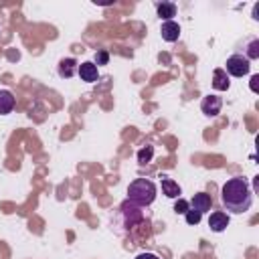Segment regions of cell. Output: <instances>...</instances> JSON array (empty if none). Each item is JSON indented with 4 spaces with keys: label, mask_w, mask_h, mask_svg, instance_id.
Returning <instances> with one entry per match:
<instances>
[{
    "label": "cell",
    "mask_w": 259,
    "mask_h": 259,
    "mask_svg": "<svg viewBox=\"0 0 259 259\" xmlns=\"http://www.w3.org/2000/svg\"><path fill=\"white\" fill-rule=\"evenodd\" d=\"M221 200H223V206L235 214L247 212L253 204V192L249 182L243 176H235L227 180L221 188Z\"/></svg>",
    "instance_id": "cell-1"
},
{
    "label": "cell",
    "mask_w": 259,
    "mask_h": 259,
    "mask_svg": "<svg viewBox=\"0 0 259 259\" xmlns=\"http://www.w3.org/2000/svg\"><path fill=\"white\" fill-rule=\"evenodd\" d=\"M154 198H156V184L148 178H136L127 186V200H132L140 208L152 204Z\"/></svg>",
    "instance_id": "cell-2"
},
{
    "label": "cell",
    "mask_w": 259,
    "mask_h": 259,
    "mask_svg": "<svg viewBox=\"0 0 259 259\" xmlns=\"http://www.w3.org/2000/svg\"><path fill=\"white\" fill-rule=\"evenodd\" d=\"M251 71V65H249V59L243 57V55H231L227 59V69L225 73L227 75H233V77H243Z\"/></svg>",
    "instance_id": "cell-3"
},
{
    "label": "cell",
    "mask_w": 259,
    "mask_h": 259,
    "mask_svg": "<svg viewBox=\"0 0 259 259\" xmlns=\"http://www.w3.org/2000/svg\"><path fill=\"white\" fill-rule=\"evenodd\" d=\"M221 107H223V99L217 97V95H204L202 101H200V109L204 115L208 117H214L221 113Z\"/></svg>",
    "instance_id": "cell-4"
},
{
    "label": "cell",
    "mask_w": 259,
    "mask_h": 259,
    "mask_svg": "<svg viewBox=\"0 0 259 259\" xmlns=\"http://www.w3.org/2000/svg\"><path fill=\"white\" fill-rule=\"evenodd\" d=\"M121 214H123V219H125V223H127L130 227H134L136 223H140V221L144 219V214H142L140 206H138V204H134L132 200H125V202L121 204Z\"/></svg>",
    "instance_id": "cell-5"
},
{
    "label": "cell",
    "mask_w": 259,
    "mask_h": 259,
    "mask_svg": "<svg viewBox=\"0 0 259 259\" xmlns=\"http://www.w3.org/2000/svg\"><path fill=\"white\" fill-rule=\"evenodd\" d=\"M160 34H162V38H164L166 42H176L178 36H180V26H178V22H174V20H166V22H162V26H160Z\"/></svg>",
    "instance_id": "cell-6"
},
{
    "label": "cell",
    "mask_w": 259,
    "mask_h": 259,
    "mask_svg": "<svg viewBox=\"0 0 259 259\" xmlns=\"http://www.w3.org/2000/svg\"><path fill=\"white\" fill-rule=\"evenodd\" d=\"M77 73H79L81 81H85V83H95V81H97V77H99V69H97L91 61L81 63V65H79V69H77Z\"/></svg>",
    "instance_id": "cell-7"
},
{
    "label": "cell",
    "mask_w": 259,
    "mask_h": 259,
    "mask_svg": "<svg viewBox=\"0 0 259 259\" xmlns=\"http://www.w3.org/2000/svg\"><path fill=\"white\" fill-rule=\"evenodd\" d=\"M208 227H210V231H214V233H223V231L229 227V214L223 212V210H214V212L208 217Z\"/></svg>",
    "instance_id": "cell-8"
},
{
    "label": "cell",
    "mask_w": 259,
    "mask_h": 259,
    "mask_svg": "<svg viewBox=\"0 0 259 259\" xmlns=\"http://www.w3.org/2000/svg\"><path fill=\"white\" fill-rule=\"evenodd\" d=\"M188 206L194 208V210H198V212L202 214V212L210 210V206H212V198H210L206 192H198V194L192 196V200L188 202Z\"/></svg>",
    "instance_id": "cell-9"
},
{
    "label": "cell",
    "mask_w": 259,
    "mask_h": 259,
    "mask_svg": "<svg viewBox=\"0 0 259 259\" xmlns=\"http://www.w3.org/2000/svg\"><path fill=\"white\" fill-rule=\"evenodd\" d=\"M77 69H79L77 61H75V59H71V57H67V59H61V61H59V75H61L63 79H71V77L77 73Z\"/></svg>",
    "instance_id": "cell-10"
},
{
    "label": "cell",
    "mask_w": 259,
    "mask_h": 259,
    "mask_svg": "<svg viewBox=\"0 0 259 259\" xmlns=\"http://www.w3.org/2000/svg\"><path fill=\"white\" fill-rule=\"evenodd\" d=\"M229 85H231V81H229V75L225 73V69H214L212 71V87L217 91H227Z\"/></svg>",
    "instance_id": "cell-11"
},
{
    "label": "cell",
    "mask_w": 259,
    "mask_h": 259,
    "mask_svg": "<svg viewBox=\"0 0 259 259\" xmlns=\"http://www.w3.org/2000/svg\"><path fill=\"white\" fill-rule=\"evenodd\" d=\"M14 103H16L14 95L8 89H0V115L10 113L14 109Z\"/></svg>",
    "instance_id": "cell-12"
},
{
    "label": "cell",
    "mask_w": 259,
    "mask_h": 259,
    "mask_svg": "<svg viewBox=\"0 0 259 259\" xmlns=\"http://www.w3.org/2000/svg\"><path fill=\"white\" fill-rule=\"evenodd\" d=\"M156 12L158 16L166 22V20H172V16H176V4L174 2H158L156 4Z\"/></svg>",
    "instance_id": "cell-13"
},
{
    "label": "cell",
    "mask_w": 259,
    "mask_h": 259,
    "mask_svg": "<svg viewBox=\"0 0 259 259\" xmlns=\"http://www.w3.org/2000/svg\"><path fill=\"white\" fill-rule=\"evenodd\" d=\"M162 192L168 196V198H180V186L178 182H174L172 178H162Z\"/></svg>",
    "instance_id": "cell-14"
},
{
    "label": "cell",
    "mask_w": 259,
    "mask_h": 259,
    "mask_svg": "<svg viewBox=\"0 0 259 259\" xmlns=\"http://www.w3.org/2000/svg\"><path fill=\"white\" fill-rule=\"evenodd\" d=\"M152 158H154V146H144L140 152H138V162L144 166V164H148V162H152Z\"/></svg>",
    "instance_id": "cell-15"
},
{
    "label": "cell",
    "mask_w": 259,
    "mask_h": 259,
    "mask_svg": "<svg viewBox=\"0 0 259 259\" xmlns=\"http://www.w3.org/2000/svg\"><path fill=\"white\" fill-rule=\"evenodd\" d=\"M184 217H186V223H188V225H198L200 219H202V214H200L198 210H194V208H188V210L184 212Z\"/></svg>",
    "instance_id": "cell-16"
},
{
    "label": "cell",
    "mask_w": 259,
    "mask_h": 259,
    "mask_svg": "<svg viewBox=\"0 0 259 259\" xmlns=\"http://www.w3.org/2000/svg\"><path fill=\"white\" fill-rule=\"evenodd\" d=\"M245 57H247V59H257V57H259V40H257V38H253V40L249 42Z\"/></svg>",
    "instance_id": "cell-17"
},
{
    "label": "cell",
    "mask_w": 259,
    "mask_h": 259,
    "mask_svg": "<svg viewBox=\"0 0 259 259\" xmlns=\"http://www.w3.org/2000/svg\"><path fill=\"white\" fill-rule=\"evenodd\" d=\"M107 61H109V53L103 51V49H99V51L95 53V61H93V65H95V67H99V65H107Z\"/></svg>",
    "instance_id": "cell-18"
},
{
    "label": "cell",
    "mask_w": 259,
    "mask_h": 259,
    "mask_svg": "<svg viewBox=\"0 0 259 259\" xmlns=\"http://www.w3.org/2000/svg\"><path fill=\"white\" fill-rule=\"evenodd\" d=\"M188 208H190V206H188V200H184V198H176V202H174V210H176L178 214H184Z\"/></svg>",
    "instance_id": "cell-19"
},
{
    "label": "cell",
    "mask_w": 259,
    "mask_h": 259,
    "mask_svg": "<svg viewBox=\"0 0 259 259\" xmlns=\"http://www.w3.org/2000/svg\"><path fill=\"white\" fill-rule=\"evenodd\" d=\"M136 259H160L158 255H154V253H140Z\"/></svg>",
    "instance_id": "cell-20"
},
{
    "label": "cell",
    "mask_w": 259,
    "mask_h": 259,
    "mask_svg": "<svg viewBox=\"0 0 259 259\" xmlns=\"http://www.w3.org/2000/svg\"><path fill=\"white\" fill-rule=\"evenodd\" d=\"M257 81H259V75H253V77H251V89H253L255 93H257Z\"/></svg>",
    "instance_id": "cell-21"
},
{
    "label": "cell",
    "mask_w": 259,
    "mask_h": 259,
    "mask_svg": "<svg viewBox=\"0 0 259 259\" xmlns=\"http://www.w3.org/2000/svg\"><path fill=\"white\" fill-rule=\"evenodd\" d=\"M253 18H259V4H255L253 8Z\"/></svg>",
    "instance_id": "cell-22"
}]
</instances>
